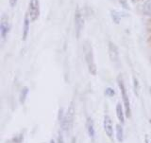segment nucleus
<instances>
[{
    "mask_svg": "<svg viewBox=\"0 0 151 143\" xmlns=\"http://www.w3.org/2000/svg\"><path fill=\"white\" fill-rule=\"evenodd\" d=\"M87 132H88V135L91 139L93 140L94 137H96V129H94V124H93V121L91 118H88L87 120Z\"/></svg>",
    "mask_w": 151,
    "mask_h": 143,
    "instance_id": "9b49d317",
    "label": "nucleus"
},
{
    "mask_svg": "<svg viewBox=\"0 0 151 143\" xmlns=\"http://www.w3.org/2000/svg\"><path fill=\"white\" fill-rule=\"evenodd\" d=\"M150 95H151V88H150Z\"/></svg>",
    "mask_w": 151,
    "mask_h": 143,
    "instance_id": "b1692460",
    "label": "nucleus"
},
{
    "mask_svg": "<svg viewBox=\"0 0 151 143\" xmlns=\"http://www.w3.org/2000/svg\"><path fill=\"white\" fill-rule=\"evenodd\" d=\"M133 88H134V92L135 94L138 96L139 95V91H140V85H139V82L135 77L133 78Z\"/></svg>",
    "mask_w": 151,
    "mask_h": 143,
    "instance_id": "dca6fc26",
    "label": "nucleus"
},
{
    "mask_svg": "<svg viewBox=\"0 0 151 143\" xmlns=\"http://www.w3.org/2000/svg\"><path fill=\"white\" fill-rule=\"evenodd\" d=\"M17 3V0H9V5H11L12 8H14L15 7V5Z\"/></svg>",
    "mask_w": 151,
    "mask_h": 143,
    "instance_id": "412c9836",
    "label": "nucleus"
},
{
    "mask_svg": "<svg viewBox=\"0 0 151 143\" xmlns=\"http://www.w3.org/2000/svg\"><path fill=\"white\" fill-rule=\"evenodd\" d=\"M74 118H75V108L73 103H71V105L69 106L67 112L64 115L63 118L60 121V125L61 128L64 131H69L73 126V122H74Z\"/></svg>",
    "mask_w": 151,
    "mask_h": 143,
    "instance_id": "f03ea898",
    "label": "nucleus"
},
{
    "mask_svg": "<svg viewBox=\"0 0 151 143\" xmlns=\"http://www.w3.org/2000/svg\"><path fill=\"white\" fill-rule=\"evenodd\" d=\"M28 16L31 21H36L40 15V2L39 0H30L28 4Z\"/></svg>",
    "mask_w": 151,
    "mask_h": 143,
    "instance_id": "20e7f679",
    "label": "nucleus"
},
{
    "mask_svg": "<svg viewBox=\"0 0 151 143\" xmlns=\"http://www.w3.org/2000/svg\"><path fill=\"white\" fill-rule=\"evenodd\" d=\"M105 95L108 97H112V96H114L115 95V91H114V89L111 88V87H107L105 89Z\"/></svg>",
    "mask_w": 151,
    "mask_h": 143,
    "instance_id": "a211bd4d",
    "label": "nucleus"
},
{
    "mask_svg": "<svg viewBox=\"0 0 151 143\" xmlns=\"http://www.w3.org/2000/svg\"><path fill=\"white\" fill-rule=\"evenodd\" d=\"M108 51H109V56L112 62H115L117 63L119 61V50H118V47L114 43H112L111 41L109 42L108 44Z\"/></svg>",
    "mask_w": 151,
    "mask_h": 143,
    "instance_id": "0eeeda50",
    "label": "nucleus"
},
{
    "mask_svg": "<svg viewBox=\"0 0 151 143\" xmlns=\"http://www.w3.org/2000/svg\"><path fill=\"white\" fill-rule=\"evenodd\" d=\"M84 28V17L79 9H77L75 12V28H76V35L77 38H79L80 33Z\"/></svg>",
    "mask_w": 151,
    "mask_h": 143,
    "instance_id": "39448f33",
    "label": "nucleus"
},
{
    "mask_svg": "<svg viewBox=\"0 0 151 143\" xmlns=\"http://www.w3.org/2000/svg\"><path fill=\"white\" fill-rule=\"evenodd\" d=\"M83 52H84V58L85 61H86V65L88 66L89 72L92 75L96 76L97 73V66L96 63V59H94V54H93L92 45L88 41L84 43Z\"/></svg>",
    "mask_w": 151,
    "mask_h": 143,
    "instance_id": "f257e3e1",
    "label": "nucleus"
},
{
    "mask_svg": "<svg viewBox=\"0 0 151 143\" xmlns=\"http://www.w3.org/2000/svg\"><path fill=\"white\" fill-rule=\"evenodd\" d=\"M145 143H149V139H148L147 136H145Z\"/></svg>",
    "mask_w": 151,
    "mask_h": 143,
    "instance_id": "4be33fe9",
    "label": "nucleus"
},
{
    "mask_svg": "<svg viewBox=\"0 0 151 143\" xmlns=\"http://www.w3.org/2000/svg\"><path fill=\"white\" fill-rule=\"evenodd\" d=\"M30 18L28 16V14H26L25 16V20H24V26H23V35H22V39L23 41H26L28 32H29V23H30Z\"/></svg>",
    "mask_w": 151,
    "mask_h": 143,
    "instance_id": "1a4fd4ad",
    "label": "nucleus"
},
{
    "mask_svg": "<svg viewBox=\"0 0 151 143\" xmlns=\"http://www.w3.org/2000/svg\"><path fill=\"white\" fill-rule=\"evenodd\" d=\"M9 17L6 14H3L1 17V20H0V35L3 40H5L7 38L9 32Z\"/></svg>",
    "mask_w": 151,
    "mask_h": 143,
    "instance_id": "423d86ee",
    "label": "nucleus"
},
{
    "mask_svg": "<svg viewBox=\"0 0 151 143\" xmlns=\"http://www.w3.org/2000/svg\"><path fill=\"white\" fill-rule=\"evenodd\" d=\"M111 18L113 22L115 24H119L121 19H122V15H121V12H117V11H112L111 12Z\"/></svg>",
    "mask_w": 151,
    "mask_h": 143,
    "instance_id": "4468645a",
    "label": "nucleus"
},
{
    "mask_svg": "<svg viewBox=\"0 0 151 143\" xmlns=\"http://www.w3.org/2000/svg\"><path fill=\"white\" fill-rule=\"evenodd\" d=\"M103 126L104 130H105L106 135L109 136V139H112L113 136V126H112V120L110 116L106 115L104 117L103 120Z\"/></svg>",
    "mask_w": 151,
    "mask_h": 143,
    "instance_id": "6e6552de",
    "label": "nucleus"
},
{
    "mask_svg": "<svg viewBox=\"0 0 151 143\" xmlns=\"http://www.w3.org/2000/svg\"><path fill=\"white\" fill-rule=\"evenodd\" d=\"M116 116H117L118 120L121 122V124H124V123H125V116H126V114H125L124 109H123V105L120 102H118L116 104Z\"/></svg>",
    "mask_w": 151,
    "mask_h": 143,
    "instance_id": "9d476101",
    "label": "nucleus"
},
{
    "mask_svg": "<svg viewBox=\"0 0 151 143\" xmlns=\"http://www.w3.org/2000/svg\"><path fill=\"white\" fill-rule=\"evenodd\" d=\"M27 94H28V88H27V87H24V88L21 90L20 97H19V99H20V102H21V103H24V102H26V99H27Z\"/></svg>",
    "mask_w": 151,
    "mask_h": 143,
    "instance_id": "2eb2a0df",
    "label": "nucleus"
},
{
    "mask_svg": "<svg viewBox=\"0 0 151 143\" xmlns=\"http://www.w3.org/2000/svg\"><path fill=\"white\" fill-rule=\"evenodd\" d=\"M116 139L119 142H122L124 140V130L121 124L116 125Z\"/></svg>",
    "mask_w": 151,
    "mask_h": 143,
    "instance_id": "f8f14e48",
    "label": "nucleus"
},
{
    "mask_svg": "<svg viewBox=\"0 0 151 143\" xmlns=\"http://www.w3.org/2000/svg\"><path fill=\"white\" fill-rule=\"evenodd\" d=\"M49 143H56V141H55V140H54V139H51V140H50V142H49Z\"/></svg>",
    "mask_w": 151,
    "mask_h": 143,
    "instance_id": "5701e85b",
    "label": "nucleus"
},
{
    "mask_svg": "<svg viewBox=\"0 0 151 143\" xmlns=\"http://www.w3.org/2000/svg\"><path fill=\"white\" fill-rule=\"evenodd\" d=\"M23 140H24V135L20 134L13 137L12 139V143H23Z\"/></svg>",
    "mask_w": 151,
    "mask_h": 143,
    "instance_id": "f3484780",
    "label": "nucleus"
},
{
    "mask_svg": "<svg viewBox=\"0 0 151 143\" xmlns=\"http://www.w3.org/2000/svg\"><path fill=\"white\" fill-rule=\"evenodd\" d=\"M118 86L121 91V97L123 99V104H124V109H125V114L127 118H130L131 116V109H130V102L129 96L127 94V90L125 87V84L123 83V81L118 79Z\"/></svg>",
    "mask_w": 151,
    "mask_h": 143,
    "instance_id": "7ed1b4c3",
    "label": "nucleus"
},
{
    "mask_svg": "<svg viewBox=\"0 0 151 143\" xmlns=\"http://www.w3.org/2000/svg\"><path fill=\"white\" fill-rule=\"evenodd\" d=\"M56 143H64V140H63V137L61 135H60L58 136V139H57V142Z\"/></svg>",
    "mask_w": 151,
    "mask_h": 143,
    "instance_id": "aec40b11",
    "label": "nucleus"
},
{
    "mask_svg": "<svg viewBox=\"0 0 151 143\" xmlns=\"http://www.w3.org/2000/svg\"><path fill=\"white\" fill-rule=\"evenodd\" d=\"M118 2L121 5V7H123L125 9H129V5L127 0H118Z\"/></svg>",
    "mask_w": 151,
    "mask_h": 143,
    "instance_id": "6ab92c4d",
    "label": "nucleus"
},
{
    "mask_svg": "<svg viewBox=\"0 0 151 143\" xmlns=\"http://www.w3.org/2000/svg\"><path fill=\"white\" fill-rule=\"evenodd\" d=\"M143 12L145 15H151V0H146L143 4Z\"/></svg>",
    "mask_w": 151,
    "mask_h": 143,
    "instance_id": "ddd939ff",
    "label": "nucleus"
}]
</instances>
